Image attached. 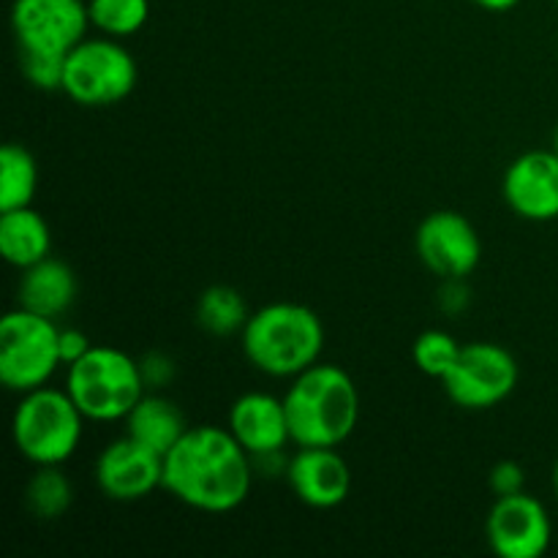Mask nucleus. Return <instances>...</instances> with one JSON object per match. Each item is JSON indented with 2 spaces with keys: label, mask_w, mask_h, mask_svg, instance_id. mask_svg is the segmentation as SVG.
Masks as SVG:
<instances>
[{
  "label": "nucleus",
  "mask_w": 558,
  "mask_h": 558,
  "mask_svg": "<svg viewBox=\"0 0 558 558\" xmlns=\"http://www.w3.org/2000/svg\"><path fill=\"white\" fill-rule=\"evenodd\" d=\"M90 338L82 330H76V327H60V360H63V368H69L71 363L85 357L90 352Z\"/></svg>",
  "instance_id": "a878e982"
},
{
  "label": "nucleus",
  "mask_w": 558,
  "mask_h": 558,
  "mask_svg": "<svg viewBox=\"0 0 558 558\" xmlns=\"http://www.w3.org/2000/svg\"><path fill=\"white\" fill-rule=\"evenodd\" d=\"M85 414L58 387H38L20 396L11 417L14 447L33 466H63L76 456L85 434Z\"/></svg>",
  "instance_id": "20e7f679"
},
{
  "label": "nucleus",
  "mask_w": 558,
  "mask_h": 558,
  "mask_svg": "<svg viewBox=\"0 0 558 558\" xmlns=\"http://www.w3.org/2000/svg\"><path fill=\"white\" fill-rule=\"evenodd\" d=\"M488 485L496 499L499 496L521 494V490H526V472H523V466L518 461H499L490 469Z\"/></svg>",
  "instance_id": "393cba45"
},
{
  "label": "nucleus",
  "mask_w": 558,
  "mask_h": 558,
  "mask_svg": "<svg viewBox=\"0 0 558 558\" xmlns=\"http://www.w3.org/2000/svg\"><path fill=\"white\" fill-rule=\"evenodd\" d=\"M248 316L251 311L245 308L243 294L232 287H223V283L205 289L202 298L196 300V325H199L207 336H240L245 322H248Z\"/></svg>",
  "instance_id": "aec40b11"
},
{
  "label": "nucleus",
  "mask_w": 558,
  "mask_h": 558,
  "mask_svg": "<svg viewBox=\"0 0 558 558\" xmlns=\"http://www.w3.org/2000/svg\"><path fill=\"white\" fill-rule=\"evenodd\" d=\"M240 343L259 374L292 381L322 360L325 325L308 305L270 303L248 316Z\"/></svg>",
  "instance_id": "7ed1b4c3"
},
{
  "label": "nucleus",
  "mask_w": 558,
  "mask_h": 558,
  "mask_svg": "<svg viewBox=\"0 0 558 558\" xmlns=\"http://www.w3.org/2000/svg\"><path fill=\"white\" fill-rule=\"evenodd\" d=\"M472 3L485 11H494V14H505V11H512L515 5H521L523 0H472Z\"/></svg>",
  "instance_id": "c85d7f7f"
},
{
  "label": "nucleus",
  "mask_w": 558,
  "mask_h": 558,
  "mask_svg": "<svg viewBox=\"0 0 558 558\" xmlns=\"http://www.w3.org/2000/svg\"><path fill=\"white\" fill-rule=\"evenodd\" d=\"M283 474L294 499L311 510H336L352 494V469L338 447H298Z\"/></svg>",
  "instance_id": "4468645a"
},
{
  "label": "nucleus",
  "mask_w": 558,
  "mask_h": 558,
  "mask_svg": "<svg viewBox=\"0 0 558 558\" xmlns=\"http://www.w3.org/2000/svg\"><path fill=\"white\" fill-rule=\"evenodd\" d=\"M74 501V485L60 466H36L25 485V507L38 521H58Z\"/></svg>",
  "instance_id": "412c9836"
},
{
  "label": "nucleus",
  "mask_w": 558,
  "mask_h": 558,
  "mask_svg": "<svg viewBox=\"0 0 558 558\" xmlns=\"http://www.w3.org/2000/svg\"><path fill=\"white\" fill-rule=\"evenodd\" d=\"M254 458L229 428L191 425L163 456V490L207 515L232 512L248 499Z\"/></svg>",
  "instance_id": "f257e3e1"
},
{
  "label": "nucleus",
  "mask_w": 558,
  "mask_h": 558,
  "mask_svg": "<svg viewBox=\"0 0 558 558\" xmlns=\"http://www.w3.org/2000/svg\"><path fill=\"white\" fill-rule=\"evenodd\" d=\"M463 281H466V278H447V281H441V311H447V314H461V311H466L469 289Z\"/></svg>",
  "instance_id": "cd10ccee"
},
{
  "label": "nucleus",
  "mask_w": 558,
  "mask_h": 558,
  "mask_svg": "<svg viewBox=\"0 0 558 558\" xmlns=\"http://www.w3.org/2000/svg\"><path fill=\"white\" fill-rule=\"evenodd\" d=\"M554 150L558 153V123H556V129H554Z\"/></svg>",
  "instance_id": "7c9ffc66"
},
{
  "label": "nucleus",
  "mask_w": 558,
  "mask_h": 558,
  "mask_svg": "<svg viewBox=\"0 0 558 558\" xmlns=\"http://www.w3.org/2000/svg\"><path fill=\"white\" fill-rule=\"evenodd\" d=\"M145 387L140 360L114 347H90L85 357L65 368V392L87 423H123Z\"/></svg>",
  "instance_id": "39448f33"
},
{
  "label": "nucleus",
  "mask_w": 558,
  "mask_h": 558,
  "mask_svg": "<svg viewBox=\"0 0 558 558\" xmlns=\"http://www.w3.org/2000/svg\"><path fill=\"white\" fill-rule=\"evenodd\" d=\"M554 494H556V501H558V461L554 466Z\"/></svg>",
  "instance_id": "c756f323"
},
{
  "label": "nucleus",
  "mask_w": 558,
  "mask_h": 558,
  "mask_svg": "<svg viewBox=\"0 0 558 558\" xmlns=\"http://www.w3.org/2000/svg\"><path fill=\"white\" fill-rule=\"evenodd\" d=\"M90 25L101 36L131 38L150 20V0H87Z\"/></svg>",
  "instance_id": "4be33fe9"
},
{
  "label": "nucleus",
  "mask_w": 558,
  "mask_h": 558,
  "mask_svg": "<svg viewBox=\"0 0 558 558\" xmlns=\"http://www.w3.org/2000/svg\"><path fill=\"white\" fill-rule=\"evenodd\" d=\"M140 69L120 38L87 36L65 54L63 87L74 104L87 109L114 107L134 93Z\"/></svg>",
  "instance_id": "423d86ee"
},
{
  "label": "nucleus",
  "mask_w": 558,
  "mask_h": 558,
  "mask_svg": "<svg viewBox=\"0 0 558 558\" xmlns=\"http://www.w3.org/2000/svg\"><path fill=\"white\" fill-rule=\"evenodd\" d=\"M123 423L131 439H136L158 456H167L178 445L180 436L191 428L178 403L158 396V392H153V396L145 392Z\"/></svg>",
  "instance_id": "f3484780"
},
{
  "label": "nucleus",
  "mask_w": 558,
  "mask_h": 558,
  "mask_svg": "<svg viewBox=\"0 0 558 558\" xmlns=\"http://www.w3.org/2000/svg\"><path fill=\"white\" fill-rule=\"evenodd\" d=\"M38 189V167L33 153L20 142L0 150V213L31 207Z\"/></svg>",
  "instance_id": "6ab92c4d"
},
{
  "label": "nucleus",
  "mask_w": 558,
  "mask_h": 558,
  "mask_svg": "<svg viewBox=\"0 0 558 558\" xmlns=\"http://www.w3.org/2000/svg\"><path fill=\"white\" fill-rule=\"evenodd\" d=\"M554 3H556V5H558V0H554Z\"/></svg>",
  "instance_id": "2f4dec72"
},
{
  "label": "nucleus",
  "mask_w": 558,
  "mask_h": 558,
  "mask_svg": "<svg viewBox=\"0 0 558 558\" xmlns=\"http://www.w3.org/2000/svg\"><path fill=\"white\" fill-rule=\"evenodd\" d=\"M463 343L456 341V336L447 330H425L420 332L412 347V360L425 376L430 379H445L450 368L456 365Z\"/></svg>",
  "instance_id": "5701e85b"
},
{
  "label": "nucleus",
  "mask_w": 558,
  "mask_h": 558,
  "mask_svg": "<svg viewBox=\"0 0 558 558\" xmlns=\"http://www.w3.org/2000/svg\"><path fill=\"white\" fill-rule=\"evenodd\" d=\"M227 428L254 461L281 456L283 447L292 445L283 398L270 392L254 390L240 396L229 409Z\"/></svg>",
  "instance_id": "2eb2a0df"
},
{
  "label": "nucleus",
  "mask_w": 558,
  "mask_h": 558,
  "mask_svg": "<svg viewBox=\"0 0 558 558\" xmlns=\"http://www.w3.org/2000/svg\"><path fill=\"white\" fill-rule=\"evenodd\" d=\"M60 360L58 319L20 308L0 319V381L5 390L25 392L49 385Z\"/></svg>",
  "instance_id": "0eeeda50"
},
{
  "label": "nucleus",
  "mask_w": 558,
  "mask_h": 558,
  "mask_svg": "<svg viewBox=\"0 0 558 558\" xmlns=\"http://www.w3.org/2000/svg\"><path fill=\"white\" fill-rule=\"evenodd\" d=\"M414 248L425 270L436 278H469L483 259V240L466 216L436 210L423 218L414 232Z\"/></svg>",
  "instance_id": "9d476101"
},
{
  "label": "nucleus",
  "mask_w": 558,
  "mask_h": 558,
  "mask_svg": "<svg viewBox=\"0 0 558 558\" xmlns=\"http://www.w3.org/2000/svg\"><path fill=\"white\" fill-rule=\"evenodd\" d=\"M63 65L65 58H58V54L20 52L22 76L38 90H60L63 87Z\"/></svg>",
  "instance_id": "b1692460"
},
{
  "label": "nucleus",
  "mask_w": 558,
  "mask_h": 558,
  "mask_svg": "<svg viewBox=\"0 0 558 558\" xmlns=\"http://www.w3.org/2000/svg\"><path fill=\"white\" fill-rule=\"evenodd\" d=\"M85 0H14L11 31L16 52L58 54L65 58L90 31Z\"/></svg>",
  "instance_id": "1a4fd4ad"
},
{
  "label": "nucleus",
  "mask_w": 558,
  "mask_h": 558,
  "mask_svg": "<svg viewBox=\"0 0 558 558\" xmlns=\"http://www.w3.org/2000/svg\"><path fill=\"white\" fill-rule=\"evenodd\" d=\"M507 207L523 221L545 223L558 218V153L526 150L507 167L501 180Z\"/></svg>",
  "instance_id": "ddd939ff"
},
{
  "label": "nucleus",
  "mask_w": 558,
  "mask_h": 558,
  "mask_svg": "<svg viewBox=\"0 0 558 558\" xmlns=\"http://www.w3.org/2000/svg\"><path fill=\"white\" fill-rule=\"evenodd\" d=\"M96 485L112 501L147 499L163 488V456L123 434L98 452Z\"/></svg>",
  "instance_id": "f8f14e48"
},
{
  "label": "nucleus",
  "mask_w": 558,
  "mask_h": 558,
  "mask_svg": "<svg viewBox=\"0 0 558 558\" xmlns=\"http://www.w3.org/2000/svg\"><path fill=\"white\" fill-rule=\"evenodd\" d=\"M488 545L501 558H539L554 543V521L537 496L512 494L494 501L485 521Z\"/></svg>",
  "instance_id": "9b49d317"
},
{
  "label": "nucleus",
  "mask_w": 558,
  "mask_h": 558,
  "mask_svg": "<svg viewBox=\"0 0 558 558\" xmlns=\"http://www.w3.org/2000/svg\"><path fill=\"white\" fill-rule=\"evenodd\" d=\"M20 287H16V305L33 311V314L60 319L76 300V276L63 259L36 262V265L20 270Z\"/></svg>",
  "instance_id": "dca6fc26"
},
{
  "label": "nucleus",
  "mask_w": 558,
  "mask_h": 558,
  "mask_svg": "<svg viewBox=\"0 0 558 558\" xmlns=\"http://www.w3.org/2000/svg\"><path fill=\"white\" fill-rule=\"evenodd\" d=\"M140 365H142V376H145V385L163 387L174 376L172 357H167V354L161 352L147 354L145 360H140Z\"/></svg>",
  "instance_id": "bb28decb"
},
{
  "label": "nucleus",
  "mask_w": 558,
  "mask_h": 558,
  "mask_svg": "<svg viewBox=\"0 0 558 558\" xmlns=\"http://www.w3.org/2000/svg\"><path fill=\"white\" fill-rule=\"evenodd\" d=\"M292 445L341 447L360 423V392L352 376L332 363H316L283 392Z\"/></svg>",
  "instance_id": "f03ea898"
},
{
  "label": "nucleus",
  "mask_w": 558,
  "mask_h": 558,
  "mask_svg": "<svg viewBox=\"0 0 558 558\" xmlns=\"http://www.w3.org/2000/svg\"><path fill=\"white\" fill-rule=\"evenodd\" d=\"M0 254L16 270L52 256V229L33 207L0 213Z\"/></svg>",
  "instance_id": "a211bd4d"
},
{
  "label": "nucleus",
  "mask_w": 558,
  "mask_h": 558,
  "mask_svg": "<svg viewBox=\"0 0 558 558\" xmlns=\"http://www.w3.org/2000/svg\"><path fill=\"white\" fill-rule=\"evenodd\" d=\"M521 368L505 347L490 341L463 343L456 365L441 379L447 398L466 412H485L515 392Z\"/></svg>",
  "instance_id": "6e6552de"
}]
</instances>
